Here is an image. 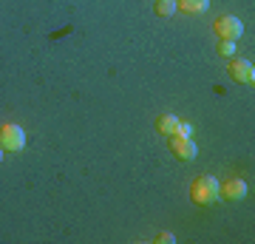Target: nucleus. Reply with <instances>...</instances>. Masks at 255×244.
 <instances>
[{
  "label": "nucleus",
  "instance_id": "f257e3e1",
  "mask_svg": "<svg viewBox=\"0 0 255 244\" xmlns=\"http://www.w3.org/2000/svg\"><path fill=\"white\" fill-rule=\"evenodd\" d=\"M219 185L221 182L216 176H199V179L190 185V199L196 205H213V202H219Z\"/></svg>",
  "mask_w": 255,
  "mask_h": 244
},
{
  "label": "nucleus",
  "instance_id": "f03ea898",
  "mask_svg": "<svg viewBox=\"0 0 255 244\" xmlns=\"http://www.w3.org/2000/svg\"><path fill=\"white\" fill-rule=\"evenodd\" d=\"M0 148L3 151H11V154H17L26 148V131L14 122H6V125H0Z\"/></svg>",
  "mask_w": 255,
  "mask_h": 244
},
{
  "label": "nucleus",
  "instance_id": "7ed1b4c3",
  "mask_svg": "<svg viewBox=\"0 0 255 244\" xmlns=\"http://www.w3.org/2000/svg\"><path fill=\"white\" fill-rule=\"evenodd\" d=\"M213 28H216V34H219L221 40H238V37L244 34V23H241L238 17H233V14L219 17L216 23H213Z\"/></svg>",
  "mask_w": 255,
  "mask_h": 244
},
{
  "label": "nucleus",
  "instance_id": "20e7f679",
  "mask_svg": "<svg viewBox=\"0 0 255 244\" xmlns=\"http://www.w3.org/2000/svg\"><path fill=\"white\" fill-rule=\"evenodd\" d=\"M230 77L241 85H255V65L250 60H230Z\"/></svg>",
  "mask_w": 255,
  "mask_h": 244
},
{
  "label": "nucleus",
  "instance_id": "39448f33",
  "mask_svg": "<svg viewBox=\"0 0 255 244\" xmlns=\"http://www.w3.org/2000/svg\"><path fill=\"white\" fill-rule=\"evenodd\" d=\"M170 151H173L179 159H184V162L196 159V154H199V148H196V142H193L190 136H179V134L170 136Z\"/></svg>",
  "mask_w": 255,
  "mask_h": 244
},
{
  "label": "nucleus",
  "instance_id": "423d86ee",
  "mask_svg": "<svg viewBox=\"0 0 255 244\" xmlns=\"http://www.w3.org/2000/svg\"><path fill=\"white\" fill-rule=\"evenodd\" d=\"M219 196L227 202H241L247 196V182L244 179H227L224 185H219Z\"/></svg>",
  "mask_w": 255,
  "mask_h": 244
},
{
  "label": "nucleus",
  "instance_id": "0eeeda50",
  "mask_svg": "<svg viewBox=\"0 0 255 244\" xmlns=\"http://www.w3.org/2000/svg\"><path fill=\"white\" fill-rule=\"evenodd\" d=\"M179 122H182V119L176 117V114H162V117L156 119V131L164 134V136H173L176 131H179Z\"/></svg>",
  "mask_w": 255,
  "mask_h": 244
},
{
  "label": "nucleus",
  "instance_id": "6e6552de",
  "mask_svg": "<svg viewBox=\"0 0 255 244\" xmlns=\"http://www.w3.org/2000/svg\"><path fill=\"white\" fill-rule=\"evenodd\" d=\"M176 3H182V11H187V14H201L210 6V0H176Z\"/></svg>",
  "mask_w": 255,
  "mask_h": 244
},
{
  "label": "nucleus",
  "instance_id": "1a4fd4ad",
  "mask_svg": "<svg viewBox=\"0 0 255 244\" xmlns=\"http://www.w3.org/2000/svg\"><path fill=\"white\" fill-rule=\"evenodd\" d=\"M176 9H179L176 0H156L153 3V11L159 14V17H170V14H176Z\"/></svg>",
  "mask_w": 255,
  "mask_h": 244
},
{
  "label": "nucleus",
  "instance_id": "9d476101",
  "mask_svg": "<svg viewBox=\"0 0 255 244\" xmlns=\"http://www.w3.org/2000/svg\"><path fill=\"white\" fill-rule=\"evenodd\" d=\"M236 48H238L236 40H221V43H219V54H221V57H230V60H233V57H236Z\"/></svg>",
  "mask_w": 255,
  "mask_h": 244
},
{
  "label": "nucleus",
  "instance_id": "9b49d317",
  "mask_svg": "<svg viewBox=\"0 0 255 244\" xmlns=\"http://www.w3.org/2000/svg\"><path fill=\"white\" fill-rule=\"evenodd\" d=\"M156 242H162V244H173V242H176V236H173V233H167V230H162V233L156 236Z\"/></svg>",
  "mask_w": 255,
  "mask_h": 244
},
{
  "label": "nucleus",
  "instance_id": "f8f14e48",
  "mask_svg": "<svg viewBox=\"0 0 255 244\" xmlns=\"http://www.w3.org/2000/svg\"><path fill=\"white\" fill-rule=\"evenodd\" d=\"M176 134H179V136H190L193 134V125H190V122H179V131H176Z\"/></svg>",
  "mask_w": 255,
  "mask_h": 244
},
{
  "label": "nucleus",
  "instance_id": "ddd939ff",
  "mask_svg": "<svg viewBox=\"0 0 255 244\" xmlns=\"http://www.w3.org/2000/svg\"><path fill=\"white\" fill-rule=\"evenodd\" d=\"M0 162H3V148H0Z\"/></svg>",
  "mask_w": 255,
  "mask_h": 244
}]
</instances>
